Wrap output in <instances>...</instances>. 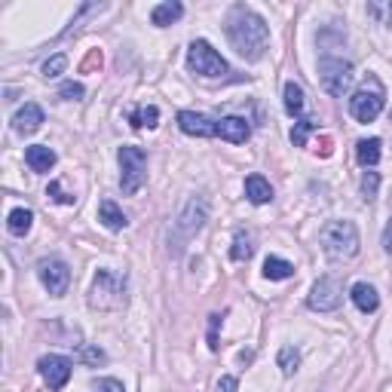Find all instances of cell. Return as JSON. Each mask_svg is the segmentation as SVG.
Returning a JSON list of instances; mask_svg holds the SVG:
<instances>
[{"mask_svg": "<svg viewBox=\"0 0 392 392\" xmlns=\"http://www.w3.org/2000/svg\"><path fill=\"white\" fill-rule=\"evenodd\" d=\"M224 31H227V40L233 43V49L242 58H249V61L264 58V49L270 43V28H267V22L255 10H249L245 3H236L227 13Z\"/></svg>", "mask_w": 392, "mask_h": 392, "instance_id": "obj_1", "label": "cell"}, {"mask_svg": "<svg viewBox=\"0 0 392 392\" xmlns=\"http://www.w3.org/2000/svg\"><path fill=\"white\" fill-rule=\"evenodd\" d=\"M319 242L331 260H350L359 255V227L352 221H328L319 233Z\"/></svg>", "mask_w": 392, "mask_h": 392, "instance_id": "obj_2", "label": "cell"}, {"mask_svg": "<svg viewBox=\"0 0 392 392\" xmlns=\"http://www.w3.org/2000/svg\"><path fill=\"white\" fill-rule=\"evenodd\" d=\"M89 304L95 310H120L126 304V276L117 270H98L95 282H92Z\"/></svg>", "mask_w": 392, "mask_h": 392, "instance_id": "obj_3", "label": "cell"}, {"mask_svg": "<svg viewBox=\"0 0 392 392\" xmlns=\"http://www.w3.org/2000/svg\"><path fill=\"white\" fill-rule=\"evenodd\" d=\"M120 187L126 196H135L138 190L144 187V181H148V157H144L141 148H135V144H123L120 153Z\"/></svg>", "mask_w": 392, "mask_h": 392, "instance_id": "obj_4", "label": "cell"}, {"mask_svg": "<svg viewBox=\"0 0 392 392\" xmlns=\"http://www.w3.org/2000/svg\"><path fill=\"white\" fill-rule=\"evenodd\" d=\"M319 83L322 89L328 92V95L340 98L343 92H347L352 86V65L337 56H325L319 58Z\"/></svg>", "mask_w": 392, "mask_h": 392, "instance_id": "obj_5", "label": "cell"}, {"mask_svg": "<svg viewBox=\"0 0 392 392\" xmlns=\"http://www.w3.org/2000/svg\"><path fill=\"white\" fill-rule=\"evenodd\" d=\"M187 68L194 74H199V77H224L230 71L227 61L221 58V52H214L212 43H205V40H194V43H190Z\"/></svg>", "mask_w": 392, "mask_h": 392, "instance_id": "obj_6", "label": "cell"}, {"mask_svg": "<svg viewBox=\"0 0 392 392\" xmlns=\"http://www.w3.org/2000/svg\"><path fill=\"white\" fill-rule=\"evenodd\" d=\"M209 221V199L205 196H190L187 205L181 209L178 221H175V233L181 236V240H190L194 233L203 230V224Z\"/></svg>", "mask_w": 392, "mask_h": 392, "instance_id": "obj_7", "label": "cell"}, {"mask_svg": "<svg viewBox=\"0 0 392 392\" xmlns=\"http://www.w3.org/2000/svg\"><path fill=\"white\" fill-rule=\"evenodd\" d=\"M37 276H40L43 288L49 291L52 297H61L71 285V270H68L65 260L58 258H43L40 264H37Z\"/></svg>", "mask_w": 392, "mask_h": 392, "instance_id": "obj_8", "label": "cell"}, {"mask_svg": "<svg viewBox=\"0 0 392 392\" xmlns=\"http://www.w3.org/2000/svg\"><path fill=\"white\" fill-rule=\"evenodd\" d=\"M340 301H343V288L334 276H322L316 285H313L310 297H306L310 310H316V313H334L340 306Z\"/></svg>", "mask_w": 392, "mask_h": 392, "instance_id": "obj_9", "label": "cell"}, {"mask_svg": "<svg viewBox=\"0 0 392 392\" xmlns=\"http://www.w3.org/2000/svg\"><path fill=\"white\" fill-rule=\"evenodd\" d=\"M383 111V92L380 89H359L356 95L350 98V113L356 117L359 123H374Z\"/></svg>", "mask_w": 392, "mask_h": 392, "instance_id": "obj_10", "label": "cell"}, {"mask_svg": "<svg viewBox=\"0 0 392 392\" xmlns=\"http://www.w3.org/2000/svg\"><path fill=\"white\" fill-rule=\"evenodd\" d=\"M37 368H40V377L49 383V389H61L68 380H71V362H68L65 356H43L40 362H37Z\"/></svg>", "mask_w": 392, "mask_h": 392, "instance_id": "obj_11", "label": "cell"}, {"mask_svg": "<svg viewBox=\"0 0 392 392\" xmlns=\"http://www.w3.org/2000/svg\"><path fill=\"white\" fill-rule=\"evenodd\" d=\"M178 129L184 135H196V138L218 135V123L209 120L205 113H196V111H181L178 113Z\"/></svg>", "mask_w": 392, "mask_h": 392, "instance_id": "obj_12", "label": "cell"}, {"mask_svg": "<svg viewBox=\"0 0 392 392\" xmlns=\"http://www.w3.org/2000/svg\"><path fill=\"white\" fill-rule=\"evenodd\" d=\"M40 126H43V107L34 104V102H28V104L13 117V129H15L19 135H34Z\"/></svg>", "mask_w": 392, "mask_h": 392, "instance_id": "obj_13", "label": "cell"}, {"mask_svg": "<svg viewBox=\"0 0 392 392\" xmlns=\"http://www.w3.org/2000/svg\"><path fill=\"white\" fill-rule=\"evenodd\" d=\"M218 135L224 138V141H230V144H245L249 141V135H251V126H249V120L245 117H224L218 123Z\"/></svg>", "mask_w": 392, "mask_h": 392, "instance_id": "obj_14", "label": "cell"}, {"mask_svg": "<svg viewBox=\"0 0 392 392\" xmlns=\"http://www.w3.org/2000/svg\"><path fill=\"white\" fill-rule=\"evenodd\" d=\"M25 163L31 166V172H49L52 166H56V153H52L46 144H31L25 150Z\"/></svg>", "mask_w": 392, "mask_h": 392, "instance_id": "obj_15", "label": "cell"}, {"mask_svg": "<svg viewBox=\"0 0 392 392\" xmlns=\"http://www.w3.org/2000/svg\"><path fill=\"white\" fill-rule=\"evenodd\" d=\"M245 196H249V203H255V205L270 203L273 199L270 181H267L264 175H249V178H245Z\"/></svg>", "mask_w": 392, "mask_h": 392, "instance_id": "obj_16", "label": "cell"}, {"mask_svg": "<svg viewBox=\"0 0 392 392\" xmlns=\"http://www.w3.org/2000/svg\"><path fill=\"white\" fill-rule=\"evenodd\" d=\"M350 295H352V304H356L362 313H374V310L380 306V295H377V288L368 285V282H356Z\"/></svg>", "mask_w": 392, "mask_h": 392, "instance_id": "obj_17", "label": "cell"}, {"mask_svg": "<svg viewBox=\"0 0 392 392\" xmlns=\"http://www.w3.org/2000/svg\"><path fill=\"white\" fill-rule=\"evenodd\" d=\"M184 15V6L178 3V0H166V3H159V6H153V13H150V22L157 28H168V25H175Z\"/></svg>", "mask_w": 392, "mask_h": 392, "instance_id": "obj_18", "label": "cell"}, {"mask_svg": "<svg viewBox=\"0 0 392 392\" xmlns=\"http://www.w3.org/2000/svg\"><path fill=\"white\" fill-rule=\"evenodd\" d=\"M251 255H255V233H251L249 227H240L233 236V249H230V258L233 260H249Z\"/></svg>", "mask_w": 392, "mask_h": 392, "instance_id": "obj_19", "label": "cell"}, {"mask_svg": "<svg viewBox=\"0 0 392 392\" xmlns=\"http://www.w3.org/2000/svg\"><path fill=\"white\" fill-rule=\"evenodd\" d=\"M98 221L107 227V230H123L129 224L126 214H123V209L113 199H102V205H98Z\"/></svg>", "mask_w": 392, "mask_h": 392, "instance_id": "obj_20", "label": "cell"}, {"mask_svg": "<svg viewBox=\"0 0 392 392\" xmlns=\"http://www.w3.org/2000/svg\"><path fill=\"white\" fill-rule=\"evenodd\" d=\"M380 138H365V141H359V148H356V157H359V163H362L365 168H374L380 163Z\"/></svg>", "mask_w": 392, "mask_h": 392, "instance_id": "obj_21", "label": "cell"}, {"mask_svg": "<svg viewBox=\"0 0 392 392\" xmlns=\"http://www.w3.org/2000/svg\"><path fill=\"white\" fill-rule=\"evenodd\" d=\"M264 276L270 282H282V279H291L295 276V264H288V260H282V258H267L264 260Z\"/></svg>", "mask_w": 392, "mask_h": 392, "instance_id": "obj_22", "label": "cell"}, {"mask_svg": "<svg viewBox=\"0 0 392 392\" xmlns=\"http://www.w3.org/2000/svg\"><path fill=\"white\" fill-rule=\"evenodd\" d=\"M31 224H34V214H31V209H13L10 212V221H6V227H10L13 236H25Z\"/></svg>", "mask_w": 392, "mask_h": 392, "instance_id": "obj_23", "label": "cell"}, {"mask_svg": "<svg viewBox=\"0 0 392 392\" xmlns=\"http://www.w3.org/2000/svg\"><path fill=\"white\" fill-rule=\"evenodd\" d=\"M129 123H132L135 129H144V126H148V129H153V126H157V123H159V111H157V107H153V104L135 107V111L129 113Z\"/></svg>", "mask_w": 392, "mask_h": 392, "instance_id": "obj_24", "label": "cell"}, {"mask_svg": "<svg viewBox=\"0 0 392 392\" xmlns=\"http://www.w3.org/2000/svg\"><path fill=\"white\" fill-rule=\"evenodd\" d=\"M285 111L291 117H301V111H304V89L295 80L285 83Z\"/></svg>", "mask_w": 392, "mask_h": 392, "instance_id": "obj_25", "label": "cell"}, {"mask_svg": "<svg viewBox=\"0 0 392 392\" xmlns=\"http://www.w3.org/2000/svg\"><path fill=\"white\" fill-rule=\"evenodd\" d=\"M297 365H301V352H297L295 347H282L279 350V368L285 377H291V374L297 371Z\"/></svg>", "mask_w": 392, "mask_h": 392, "instance_id": "obj_26", "label": "cell"}, {"mask_svg": "<svg viewBox=\"0 0 392 392\" xmlns=\"http://www.w3.org/2000/svg\"><path fill=\"white\" fill-rule=\"evenodd\" d=\"M359 187H362L365 203H371V199L377 196V187H380V172H371V168H368V172L362 175V184H359Z\"/></svg>", "mask_w": 392, "mask_h": 392, "instance_id": "obj_27", "label": "cell"}, {"mask_svg": "<svg viewBox=\"0 0 392 392\" xmlns=\"http://www.w3.org/2000/svg\"><path fill=\"white\" fill-rule=\"evenodd\" d=\"M316 129V120H297L295 123V129H291V141L297 144V148H304L306 144V135Z\"/></svg>", "mask_w": 392, "mask_h": 392, "instance_id": "obj_28", "label": "cell"}, {"mask_svg": "<svg viewBox=\"0 0 392 392\" xmlns=\"http://www.w3.org/2000/svg\"><path fill=\"white\" fill-rule=\"evenodd\" d=\"M83 95H86V89H83V83H74V80L61 83V89H58V98H65V102H80Z\"/></svg>", "mask_w": 392, "mask_h": 392, "instance_id": "obj_29", "label": "cell"}, {"mask_svg": "<svg viewBox=\"0 0 392 392\" xmlns=\"http://www.w3.org/2000/svg\"><path fill=\"white\" fill-rule=\"evenodd\" d=\"M65 68H68V56L58 52V56H52L49 61H43V77H58Z\"/></svg>", "mask_w": 392, "mask_h": 392, "instance_id": "obj_30", "label": "cell"}, {"mask_svg": "<svg viewBox=\"0 0 392 392\" xmlns=\"http://www.w3.org/2000/svg\"><path fill=\"white\" fill-rule=\"evenodd\" d=\"M46 194H49L52 199H56V203H61V205H71V203H74V196H68L65 190L58 187V181H52V184H49V190H46Z\"/></svg>", "mask_w": 392, "mask_h": 392, "instance_id": "obj_31", "label": "cell"}, {"mask_svg": "<svg viewBox=\"0 0 392 392\" xmlns=\"http://www.w3.org/2000/svg\"><path fill=\"white\" fill-rule=\"evenodd\" d=\"M95 389L98 392H123V383L120 380H111V377H98L95 380Z\"/></svg>", "mask_w": 392, "mask_h": 392, "instance_id": "obj_32", "label": "cell"}, {"mask_svg": "<svg viewBox=\"0 0 392 392\" xmlns=\"http://www.w3.org/2000/svg\"><path fill=\"white\" fill-rule=\"evenodd\" d=\"M218 325H221V316H212V328H209V347L218 350Z\"/></svg>", "mask_w": 392, "mask_h": 392, "instance_id": "obj_33", "label": "cell"}, {"mask_svg": "<svg viewBox=\"0 0 392 392\" xmlns=\"http://www.w3.org/2000/svg\"><path fill=\"white\" fill-rule=\"evenodd\" d=\"M89 68H102V52H89V58L83 61V71H89Z\"/></svg>", "mask_w": 392, "mask_h": 392, "instance_id": "obj_34", "label": "cell"}, {"mask_svg": "<svg viewBox=\"0 0 392 392\" xmlns=\"http://www.w3.org/2000/svg\"><path fill=\"white\" fill-rule=\"evenodd\" d=\"M218 392H236V377H221L218 380Z\"/></svg>", "mask_w": 392, "mask_h": 392, "instance_id": "obj_35", "label": "cell"}, {"mask_svg": "<svg viewBox=\"0 0 392 392\" xmlns=\"http://www.w3.org/2000/svg\"><path fill=\"white\" fill-rule=\"evenodd\" d=\"M383 249L392 255V218L386 221V230H383Z\"/></svg>", "mask_w": 392, "mask_h": 392, "instance_id": "obj_36", "label": "cell"}, {"mask_svg": "<svg viewBox=\"0 0 392 392\" xmlns=\"http://www.w3.org/2000/svg\"><path fill=\"white\" fill-rule=\"evenodd\" d=\"M86 362H104V352L102 350H86Z\"/></svg>", "mask_w": 392, "mask_h": 392, "instance_id": "obj_37", "label": "cell"}]
</instances>
